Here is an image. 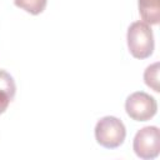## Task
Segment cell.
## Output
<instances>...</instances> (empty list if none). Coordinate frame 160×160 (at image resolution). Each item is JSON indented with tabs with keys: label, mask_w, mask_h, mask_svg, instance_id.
Masks as SVG:
<instances>
[{
	"label": "cell",
	"mask_w": 160,
	"mask_h": 160,
	"mask_svg": "<svg viewBox=\"0 0 160 160\" xmlns=\"http://www.w3.org/2000/svg\"><path fill=\"white\" fill-rule=\"evenodd\" d=\"M0 90L6 92L11 99H14L15 96V81L12 79V76L6 72L5 70H0Z\"/></svg>",
	"instance_id": "ba28073f"
},
{
	"label": "cell",
	"mask_w": 160,
	"mask_h": 160,
	"mask_svg": "<svg viewBox=\"0 0 160 160\" xmlns=\"http://www.w3.org/2000/svg\"><path fill=\"white\" fill-rule=\"evenodd\" d=\"M125 136V125L115 116H104L95 125V139L106 149H115L120 146L124 142Z\"/></svg>",
	"instance_id": "7a4b0ae2"
},
{
	"label": "cell",
	"mask_w": 160,
	"mask_h": 160,
	"mask_svg": "<svg viewBox=\"0 0 160 160\" xmlns=\"http://www.w3.org/2000/svg\"><path fill=\"white\" fill-rule=\"evenodd\" d=\"M144 80L148 86H150L154 91L159 92V62H154L146 68L144 72Z\"/></svg>",
	"instance_id": "52a82bcc"
},
{
	"label": "cell",
	"mask_w": 160,
	"mask_h": 160,
	"mask_svg": "<svg viewBox=\"0 0 160 160\" xmlns=\"http://www.w3.org/2000/svg\"><path fill=\"white\" fill-rule=\"evenodd\" d=\"M125 110L132 120L146 121L156 114L158 104L151 95L144 91H136L128 96L125 101Z\"/></svg>",
	"instance_id": "3957f363"
},
{
	"label": "cell",
	"mask_w": 160,
	"mask_h": 160,
	"mask_svg": "<svg viewBox=\"0 0 160 160\" xmlns=\"http://www.w3.org/2000/svg\"><path fill=\"white\" fill-rule=\"evenodd\" d=\"M14 2L18 8H21L32 15H38L44 11L48 0H14Z\"/></svg>",
	"instance_id": "8992f818"
},
{
	"label": "cell",
	"mask_w": 160,
	"mask_h": 160,
	"mask_svg": "<svg viewBox=\"0 0 160 160\" xmlns=\"http://www.w3.org/2000/svg\"><path fill=\"white\" fill-rule=\"evenodd\" d=\"M11 100L12 99L6 92H4V91L0 90V114H2L8 109V106H9V104H10Z\"/></svg>",
	"instance_id": "9c48e42d"
},
{
	"label": "cell",
	"mask_w": 160,
	"mask_h": 160,
	"mask_svg": "<svg viewBox=\"0 0 160 160\" xmlns=\"http://www.w3.org/2000/svg\"><path fill=\"white\" fill-rule=\"evenodd\" d=\"M135 154L144 160L155 159L160 150V134L156 126H145L140 129L132 142Z\"/></svg>",
	"instance_id": "277c9868"
},
{
	"label": "cell",
	"mask_w": 160,
	"mask_h": 160,
	"mask_svg": "<svg viewBox=\"0 0 160 160\" xmlns=\"http://www.w3.org/2000/svg\"><path fill=\"white\" fill-rule=\"evenodd\" d=\"M128 48L136 59H146L154 51V35L149 24L144 21L132 22L126 34Z\"/></svg>",
	"instance_id": "6da1fadb"
},
{
	"label": "cell",
	"mask_w": 160,
	"mask_h": 160,
	"mask_svg": "<svg viewBox=\"0 0 160 160\" xmlns=\"http://www.w3.org/2000/svg\"><path fill=\"white\" fill-rule=\"evenodd\" d=\"M139 12L146 24H158L160 12V0H138Z\"/></svg>",
	"instance_id": "5b68a950"
}]
</instances>
